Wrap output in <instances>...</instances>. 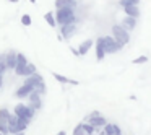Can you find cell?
Returning a JSON list of instances; mask_svg holds the SVG:
<instances>
[{"instance_id":"obj_36","label":"cell","mask_w":151,"mask_h":135,"mask_svg":"<svg viewBox=\"0 0 151 135\" xmlns=\"http://www.w3.org/2000/svg\"><path fill=\"white\" fill-rule=\"evenodd\" d=\"M29 2H31V4H36V0H29Z\"/></svg>"},{"instance_id":"obj_23","label":"cell","mask_w":151,"mask_h":135,"mask_svg":"<svg viewBox=\"0 0 151 135\" xmlns=\"http://www.w3.org/2000/svg\"><path fill=\"white\" fill-rule=\"evenodd\" d=\"M17 64H21V65H26V64H28L26 56H24V54H21V52H17Z\"/></svg>"},{"instance_id":"obj_7","label":"cell","mask_w":151,"mask_h":135,"mask_svg":"<svg viewBox=\"0 0 151 135\" xmlns=\"http://www.w3.org/2000/svg\"><path fill=\"white\" fill-rule=\"evenodd\" d=\"M76 30V23H67V25H62L60 26V34H62L63 39H68L70 36H73Z\"/></svg>"},{"instance_id":"obj_21","label":"cell","mask_w":151,"mask_h":135,"mask_svg":"<svg viewBox=\"0 0 151 135\" xmlns=\"http://www.w3.org/2000/svg\"><path fill=\"white\" fill-rule=\"evenodd\" d=\"M34 91H37V93H39L41 96H42V95H46L47 88H46V83H44V80H42V82H41V83H37L36 86H34Z\"/></svg>"},{"instance_id":"obj_37","label":"cell","mask_w":151,"mask_h":135,"mask_svg":"<svg viewBox=\"0 0 151 135\" xmlns=\"http://www.w3.org/2000/svg\"><path fill=\"white\" fill-rule=\"evenodd\" d=\"M120 2H125V0H120Z\"/></svg>"},{"instance_id":"obj_19","label":"cell","mask_w":151,"mask_h":135,"mask_svg":"<svg viewBox=\"0 0 151 135\" xmlns=\"http://www.w3.org/2000/svg\"><path fill=\"white\" fill-rule=\"evenodd\" d=\"M44 20L47 21V25H49L50 28H55L57 26V21H55V17H54V12H47V13L44 15Z\"/></svg>"},{"instance_id":"obj_2","label":"cell","mask_w":151,"mask_h":135,"mask_svg":"<svg viewBox=\"0 0 151 135\" xmlns=\"http://www.w3.org/2000/svg\"><path fill=\"white\" fill-rule=\"evenodd\" d=\"M13 112H15V116H17V117H20L23 122H26V124L29 125V122H31V119L34 117V112H36V111H34L33 108H29L28 104L18 103V104L15 106Z\"/></svg>"},{"instance_id":"obj_1","label":"cell","mask_w":151,"mask_h":135,"mask_svg":"<svg viewBox=\"0 0 151 135\" xmlns=\"http://www.w3.org/2000/svg\"><path fill=\"white\" fill-rule=\"evenodd\" d=\"M57 25H67V23H76V17L73 8H57V12L54 13Z\"/></svg>"},{"instance_id":"obj_33","label":"cell","mask_w":151,"mask_h":135,"mask_svg":"<svg viewBox=\"0 0 151 135\" xmlns=\"http://www.w3.org/2000/svg\"><path fill=\"white\" fill-rule=\"evenodd\" d=\"M2 85H4V73L0 72V88H2Z\"/></svg>"},{"instance_id":"obj_27","label":"cell","mask_w":151,"mask_h":135,"mask_svg":"<svg viewBox=\"0 0 151 135\" xmlns=\"http://www.w3.org/2000/svg\"><path fill=\"white\" fill-rule=\"evenodd\" d=\"M0 134H2V135H8V134H10V132H8L7 122H0Z\"/></svg>"},{"instance_id":"obj_15","label":"cell","mask_w":151,"mask_h":135,"mask_svg":"<svg viewBox=\"0 0 151 135\" xmlns=\"http://www.w3.org/2000/svg\"><path fill=\"white\" fill-rule=\"evenodd\" d=\"M76 0H55V8H75Z\"/></svg>"},{"instance_id":"obj_4","label":"cell","mask_w":151,"mask_h":135,"mask_svg":"<svg viewBox=\"0 0 151 135\" xmlns=\"http://www.w3.org/2000/svg\"><path fill=\"white\" fill-rule=\"evenodd\" d=\"M112 38L122 46L128 44V41H130V34L125 28H122V25H114L112 26Z\"/></svg>"},{"instance_id":"obj_17","label":"cell","mask_w":151,"mask_h":135,"mask_svg":"<svg viewBox=\"0 0 151 135\" xmlns=\"http://www.w3.org/2000/svg\"><path fill=\"white\" fill-rule=\"evenodd\" d=\"M52 77L59 83H63V85H78V80H70V78H67V77L60 75V73H52Z\"/></svg>"},{"instance_id":"obj_20","label":"cell","mask_w":151,"mask_h":135,"mask_svg":"<svg viewBox=\"0 0 151 135\" xmlns=\"http://www.w3.org/2000/svg\"><path fill=\"white\" fill-rule=\"evenodd\" d=\"M36 72H37L36 65H34V64H29V62H28V64H26V67H24V77L33 75V73H36Z\"/></svg>"},{"instance_id":"obj_31","label":"cell","mask_w":151,"mask_h":135,"mask_svg":"<svg viewBox=\"0 0 151 135\" xmlns=\"http://www.w3.org/2000/svg\"><path fill=\"white\" fill-rule=\"evenodd\" d=\"M7 64H5V62H2V60H0V72H2V73H5V72H7Z\"/></svg>"},{"instance_id":"obj_26","label":"cell","mask_w":151,"mask_h":135,"mask_svg":"<svg viewBox=\"0 0 151 135\" xmlns=\"http://www.w3.org/2000/svg\"><path fill=\"white\" fill-rule=\"evenodd\" d=\"M73 135H86V132L83 130V125L78 124L75 129H73Z\"/></svg>"},{"instance_id":"obj_5","label":"cell","mask_w":151,"mask_h":135,"mask_svg":"<svg viewBox=\"0 0 151 135\" xmlns=\"http://www.w3.org/2000/svg\"><path fill=\"white\" fill-rule=\"evenodd\" d=\"M102 46H104L106 54H115V52H119V51L124 47L122 44H119L112 36H104L102 38Z\"/></svg>"},{"instance_id":"obj_6","label":"cell","mask_w":151,"mask_h":135,"mask_svg":"<svg viewBox=\"0 0 151 135\" xmlns=\"http://www.w3.org/2000/svg\"><path fill=\"white\" fill-rule=\"evenodd\" d=\"M28 98H29V108H33L34 111H37V109H41V106H42V103H41V95L37 91H31L29 95H28Z\"/></svg>"},{"instance_id":"obj_38","label":"cell","mask_w":151,"mask_h":135,"mask_svg":"<svg viewBox=\"0 0 151 135\" xmlns=\"http://www.w3.org/2000/svg\"><path fill=\"white\" fill-rule=\"evenodd\" d=\"M0 135H2V134H0Z\"/></svg>"},{"instance_id":"obj_16","label":"cell","mask_w":151,"mask_h":135,"mask_svg":"<svg viewBox=\"0 0 151 135\" xmlns=\"http://www.w3.org/2000/svg\"><path fill=\"white\" fill-rule=\"evenodd\" d=\"M93 47V39H86V41H83L81 44H80V47H78V54L80 56H86L88 54V51Z\"/></svg>"},{"instance_id":"obj_29","label":"cell","mask_w":151,"mask_h":135,"mask_svg":"<svg viewBox=\"0 0 151 135\" xmlns=\"http://www.w3.org/2000/svg\"><path fill=\"white\" fill-rule=\"evenodd\" d=\"M140 0H125V2H120L122 7H128V5H138Z\"/></svg>"},{"instance_id":"obj_35","label":"cell","mask_w":151,"mask_h":135,"mask_svg":"<svg viewBox=\"0 0 151 135\" xmlns=\"http://www.w3.org/2000/svg\"><path fill=\"white\" fill-rule=\"evenodd\" d=\"M8 2H12V4H18L20 0H8Z\"/></svg>"},{"instance_id":"obj_13","label":"cell","mask_w":151,"mask_h":135,"mask_svg":"<svg viewBox=\"0 0 151 135\" xmlns=\"http://www.w3.org/2000/svg\"><path fill=\"white\" fill-rule=\"evenodd\" d=\"M5 64H7V69H15L17 65V52L15 51H8L7 52V59H5Z\"/></svg>"},{"instance_id":"obj_22","label":"cell","mask_w":151,"mask_h":135,"mask_svg":"<svg viewBox=\"0 0 151 135\" xmlns=\"http://www.w3.org/2000/svg\"><path fill=\"white\" fill-rule=\"evenodd\" d=\"M10 116H12V114L8 112V109H5V108L0 109V122H7Z\"/></svg>"},{"instance_id":"obj_24","label":"cell","mask_w":151,"mask_h":135,"mask_svg":"<svg viewBox=\"0 0 151 135\" xmlns=\"http://www.w3.org/2000/svg\"><path fill=\"white\" fill-rule=\"evenodd\" d=\"M24 67L26 65H21V64H17V65H15V73H17V75H20V77H24Z\"/></svg>"},{"instance_id":"obj_12","label":"cell","mask_w":151,"mask_h":135,"mask_svg":"<svg viewBox=\"0 0 151 135\" xmlns=\"http://www.w3.org/2000/svg\"><path fill=\"white\" fill-rule=\"evenodd\" d=\"M102 129H104V134L106 135H122L119 125H115V124H107V122H106V125Z\"/></svg>"},{"instance_id":"obj_28","label":"cell","mask_w":151,"mask_h":135,"mask_svg":"<svg viewBox=\"0 0 151 135\" xmlns=\"http://www.w3.org/2000/svg\"><path fill=\"white\" fill-rule=\"evenodd\" d=\"M81 125H83V130H85L86 134H93V132H94V127H93L91 124H85V122H81Z\"/></svg>"},{"instance_id":"obj_14","label":"cell","mask_w":151,"mask_h":135,"mask_svg":"<svg viewBox=\"0 0 151 135\" xmlns=\"http://www.w3.org/2000/svg\"><path fill=\"white\" fill-rule=\"evenodd\" d=\"M104 57H106V51L104 46H102V38H98V41H96V59L104 60Z\"/></svg>"},{"instance_id":"obj_32","label":"cell","mask_w":151,"mask_h":135,"mask_svg":"<svg viewBox=\"0 0 151 135\" xmlns=\"http://www.w3.org/2000/svg\"><path fill=\"white\" fill-rule=\"evenodd\" d=\"M5 59H7V52H0V60L5 62Z\"/></svg>"},{"instance_id":"obj_9","label":"cell","mask_w":151,"mask_h":135,"mask_svg":"<svg viewBox=\"0 0 151 135\" xmlns=\"http://www.w3.org/2000/svg\"><path fill=\"white\" fill-rule=\"evenodd\" d=\"M86 122H89V124H91L94 129H99V127H104L107 121H106V119L99 114V116H94V117H91V119H86Z\"/></svg>"},{"instance_id":"obj_30","label":"cell","mask_w":151,"mask_h":135,"mask_svg":"<svg viewBox=\"0 0 151 135\" xmlns=\"http://www.w3.org/2000/svg\"><path fill=\"white\" fill-rule=\"evenodd\" d=\"M146 62H148V57L146 56H140V57H137V59L133 60V64H137V65H138V64H146Z\"/></svg>"},{"instance_id":"obj_11","label":"cell","mask_w":151,"mask_h":135,"mask_svg":"<svg viewBox=\"0 0 151 135\" xmlns=\"http://www.w3.org/2000/svg\"><path fill=\"white\" fill-rule=\"evenodd\" d=\"M42 77H41L39 75V73H33V75H28L26 77V80H24V83H26V85H29V86H33V88H34V86H36L37 85V83H41V82H42Z\"/></svg>"},{"instance_id":"obj_3","label":"cell","mask_w":151,"mask_h":135,"mask_svg":"<svg viewBox=\"0 0 151 135\" xmlns=\"http://www.w3.org/2000/svg\"><path fill=\"white\" fill-rule=\"evenodd\" d=\"M7 125H8V132L10 134H17V132H24L28 129V124L26 122H23L20 117H17V116H10L8 117V121H7Z\"/></svg>"},{"instance_id":"obj_10","label":"cell","mask_w":151,"mask_h":135,"mask_svg":"<svg viewBox=\"0 0 151 135\" xmlns=\"http://www.w3.org/2000/svg\"><path fill=\"white\" fill-rule=\"evenodd\" d=\"M135 26H137V18H133V17H125L124 20H122V28H125L127 31H132V30H135Z\"/></svg>"},{"instance_id":"obj_18","label":"cell","mask_w":151,"mask_h":135,"mask_svg":"<svg viewBox=\"0 0 151 135\" xmlns=\"http://www.w3.org/2000/svg\"><path fill=\"white\" fill-rule=\"evenodd\" d=\"M124 12H125V15H128V17H133V18L140 17V8H138V5H128V7H124Z\"/></svg>"},{"instance_id":"obj_8","label":"cell","mask_w":151,"mask_h":135,"mask_svg":"<svg viewBox=\"0 0 151 135\" xmlns=\"http://www.w3.org/2000/svg\"><path fill=\"white\" fill-rule=\"evenodd\" d=\"M33 90H34L33 86H29V85H26V83H23V85H21L20 88L15 91V96H17V98H28V95H29Z\"/></svg>"},{"instance_id":"obj_25","label":"cell","mask_w":151,"mask_h":135,"mask_svg":"<svg viewBox=\"0 0 151 135\" xmlns=\"http://www.w3.org/2000/svg\"><path fill=\"white\" fill-rule=\"evenodd\" d=\"M21 25H23V26H31V15L24 13L23 17H21Z\"/></svg>"},{"instance_id":"obj_34","label":"cell","mask_w":151,"mask_h":135,"mask_svg":"<svg viewBox=\"0 0 151 135\" xmlns=\"http://www.w3.org/2000/svg\"><path fill=\"white\" fill-rule=\"evenodd\" d=\"M57 135H67V132H65V130H60V132H59V134H57Z\"/></svg>"}]
</instances>
